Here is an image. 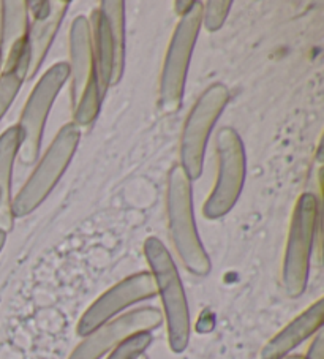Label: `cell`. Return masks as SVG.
<instances>
[{"instance_id": "obj_11", "label": "cell", "mask_w": 324, "mask_h": 359, "mask_svg": "<svg viewBox=\"0 0 324 359\" xmlns=\"http://www.w3.org/2000/svg\"><path fill=\"white\" fill-rule=\"evenodd\" d=\"M70 2L67 0H53V2H27L29 11L34 13L32 24L29 22L27 48L29 67L27 79H32L45 60L49 46L67 13Z\"/></svg>"}, {"instance_id": "obj_23", "label": "cell", "mask_w": 324, "mask_h": 359, "mask_svg": "<svg viewBox=\"0 0 324 359\" xmlns=\"http://www.w3.org/2000/svg\"><path fill=\"white\" fill-rule=\"evenodd\" d=\"M5 241H7V233H4L2 230H0V252H2V249H4Z\"/></svg>"}, {"instance_id": "obj_24", "label": "cell", "mask_w": 324, "mask_h": 359, "mask_svg": "<svg viewBox=\"0 0 324 359\" xmlns=\"http://www.w3.org/2000/svg\"><path fill=\"white\" fill-rule=\"evenodd\" d=\"M280 359H302V358H299V356H285V358H280Z\"/></svg>"}, {"instance_id": "obj_21", "label": "cell", "mask_w": 324, "mask_h": 359, "mask_svg": "<svg viewBox=\"0 0 324 359\" xmlns=\"http://www.w3.org/2000/svg\"><path fill=\"white\" fill-rule=\"evenodd\" d=\"M302 359H324V332L323 330L315 334L311 345Z\"/></svg>"}, {"instance_id": "obj_19", "label": "cell", "mask_w": 324, "mask_h": 359, "mask_svg": "<svg viewBox=\"0 0 324 359\" xmlns=\"http://www.w3.org/2000/svg\"><path fill=\"white\" fill-rule=\"evenodd\" d=\"M152 342L151 332L136 334V336L127 339L126 342L117 345L106 359H138L149 348Z\"/></svg>"}, {"instance_id": "obj_25", "label": "cell", "mask_w": 324, "mask_h": 359, "mask_svg": "<svg viewBox=\"0 0 324 359\" xmlns=\"http://www.w3.org/2000/svg\"><path fill=\"white\" fill-rule=\"evenodd\" d=\"M138 359H147V356H144V355H141Z\"/></svg>"}, {"instance_id": "obj_1", "label": "cell", "mask_w": 324, "mask_h": 359, "mask_svg": "<svg viewBox=\"0 0 324 359\" xmlns=\"http://www.w3.org/2000/svg\"><path fill=\"white\" fill-rule=\"evenodd\" d=\"M166 209L171 239L179 258L191 274L208 276L212 264L193 217L191 181L180 166H174L168 176Z\"/></svg>"}, {"instance_id": "obj_8", "label": "cell", "mask_w": 324, "mask_h": 359, "mask_svg": "<svg viewBox=\"0 0 324 359\" xmlns=\"http://www.w3.org/2000/svg\"><path fill=\"white\" fill-rule=\"evenodd\" d=\"M217 170L215 187L203 206L208 219H220L239 200L245 179V149L239 133L231 127L222 128L215 138Z\"/></svg>"}, {"instance_id": "obj_17", "label": "cell", "mask_w": 324, "mask_h": 359, "mask_svg": "<svg viewBox=\"0 0 324 359\" xmlns=\"http://www.w3.org/2000/svg\"><path fill=\"white\" fill-rule=\"evenodd\" d=\"M123 7L126 4L121 0H104L100 4V10L108 20L111 40L114 46V75L111 86L119 83L123 75V59H126V10Z\"/></svg>"}, {"instance_id": "obj_15", "label": "cell", "mask_w": 324, "mask_h": 359, "mask_svg": "<svg viewBox=\"0 0 324 359\" xmlns=\"http://www.w3.org/2000/svg\"><path fill=\"white\" fill-rule=\"evenodd\" d=\"M20 149V130L10 127L0 135V230L4 233L13 228L11 214V171Z\"/></svg>"}, {"instance_id": "obj_13", "label": "cell", "mask_w": 324, "mask_h": 359, "mask_svg": "<svg viewBox=\"0 0 324 359\" xmlns=\"http://www.w3.org/2000/svg\"><path fill=\"white\" fill-rule=\"evenodd\" d=\"M323 318L324 299L320 298L264 345V348L261 350V359H280L288 356L291 350H295L304 340L315 336L321 330Z\"/></svg>"}, {"instance_id": "obj_7", "label": "cell", "mask_w": 324, "mask_h": 359, "mask_svg": "<svg viewBox=\"0 0 324 359\" xmlns=\"http://www.w3.org/2000/svg\"><path fill=\"white\" fill-rule=\"evenodd\" d=\"M228 100L229 92L227 86L220 83L212 84L193 104L187 117L180 140V168L185 171L190 181L201 176L209 133L225 109Z\"/></svg>"}, {"instance_id": "obj_12", "label": "cell", "mask_w": 324, "mask_h": 359, "mask_svg": "<svg viewBox=\"0 0 324 359\" xmlns=\"http://www.w3.org/2000/svg\"><path fill=\"white\" fill-rule=\"evenodd\" d=\"M70 76H72V103L76 107L86 89L93 81L92 39L89 20L78 16L70 29Z\"/></svg>"}, {"instance_id": "obj_2", "label": "cell", "mask_w": 324, "mask_h": 359, "mask_svg": "<svg viewBox=\"0 0 324 359\" xmlns=\"http://www.w3.org/2000/svg\"><path fill=\"white\" fill-rule=\"evenodd\" d=\"M144 255L157 285V294L163 302L170 348L174 353H182L190 340V313L182 280L170 252L160 239L149 238L146 241Z\"/></svg>"}, {"instance_id": "obj_4", "label": "cell", "mask_w": 324, "mask_h": 359, "mask_svg": "<svg viewBox=\"0 0 324 359\" xmlns=\"http://www.w3.org/2000/svg\"><path fill=\"white\" fill-rule=\"evenodd\" d=\"M79 136V128L74 123H67L59 130L46 154L36 165L32 176L29 177L20 194L11 200L13 217L29 215L46 200L60 176L64 175L67 166L70 165L78 147Z\"/></svg>"}, {"instance_id": "obj_9", "label": "cell", "mask_w": 324, "mask_h": 359, "mask_svg": "<svg viewBox=\"0 0 324 359\" xmlns=\"http://www.w3.org/2000/svg\"><path fill=\"white\" fill-rule=\"evenodd\" d=\"M161 321H163V315L158 309L154 307H141L123 313L87 334L68 359H102L106 353L113 351L117 345L136 334L157 330Z\"/></svg>"}, {"instance_id": "obj_16", "label": "cell", "mask_w": 324, "mask_h": 359, "mask_svg": "<svg viewBox=\"0 0 324 359\" xmlns=\"http://www.w3.org/2000/svg\"><path fill=\"white\" fill-rule=\"evenodd\" d=\"M29 22L27 2L24 0L2 2V35H0L2 62L27 46Z\"/></svg>"}, {"instance_id": "obj_20", "label": "cell", "mask_w": 324, "mask_h": 359, "mask_svg": "<svg viewBox=\"0 0 324 359\" xmlns=\"http://www.w3.org/2000/svg\"><path fill=\"white\" fill-rule=\"evenodd\" d=\"M231 8V2L228 0H219V2H208L205 7L203 5V16L201 24L209 30V32H217L225 22L227 16Z\"/></svg>"}, {"instance_id": "obj_3", "label": "cell", "mask_w": 324, "mask_h": 359, "mask_svg": "<svg viewBox=\"0 0 324 359\" xmlns=\"http://www.w3.org/2000/svg\"><path fill=\"white\" fill-rule=\"evenodd\" d=\"M320 217L318 198L302 194L296 201L282 266V282L290 298H299L307 288L313 239Z\"/></svg>"}, {"instance_id": "obj_14", "label": "cell", "mask_w": 324, "mask_h": 359, "mask_svg": "<svg viewBox=\"0 0 324 359\" xmlns=\"http://www.w3.org/2000/svg\"><path fill=\"white\" fill-rule=\"evenodd\" d=\"M92 39V62H93V81L98 89L100 97H104L106 90L113 83L114 75V46L111 40L109 24L104 13L100 8L92 11L90 21Z\"/></svg>"}, {"instance_id": "obj_18", "label": "cell", "mask_w": 324, "mask_h": 359, "mask_svg": "<svg viewBox=\"0 0 324 359\" xmlns=\"http://www.w3.org/2000/svg\"><path fill=\"white\" fill-rule=\"evenodd\" d=\"M27 67L29 59H21L15 65L0 72V119L15 102L24 79L27 78Z\"/></svg>"}, {"instance_id": "obj_10", "label": "cell", "mask_w": 324, "mask_h": 359, "mask_svg": "<svg viewBox=\"0 0 324 359\" xmlns=\"http://www.w3.org/2000/svg\"><path fill=\"white\" fill-rule=\"evenodd\" d=\"M157 294V285L151 272H138L122 282L116 283L113 288L104 292L81 317L76 331L81 337L95 331L106 321L113 320L114 315L122 312L136 302L151 299Z\"/></svg>"}, {"instance_id": "obj_5", "label": "cell", "mask_w": 324, "mask_h": 359, "mask_svg": "<svg viewBox=\"0 0 324 359\" xmlns=\"http://www.w3.org/2000/svg\"><path fill=\"white\" fill-rule=\"evenodd\" d=\"M201 16L203 4L193 2L190 10L180 15L171 36L160 81V107L165 113H176L182 104L187 72L201 27Z\"/></svg>"}, {"instance_id": "obj_26", "label": "cell", "mask_w": 324, "mask_h": 359, "mask_svg": "<svg viewBox=\"0 0 324 359\" xmlns=\"http://www.w3.org/2000/svg\"><path fill=\"white\" fill-rule=\"evenodd\" d=\"M0 67H2V59H0Z\"/></svg>"}, {"instance_id": "obj_22", "label": "cell", "mask_w": 324, "mask_h": 359, "mask_svg": "<svg viewBox=\"0 0 324 359\" xmlns=\"http://www.w3.org/2000/svg\"><path fill=\"white\" fill-rule=\"evenodd\" d=\"M193 5V2H176V10L179 15H184L185 11H189L190 7Z\"/></svg>"}, {"instance_id": "obj_6", "label": "cell", "mask_w": 324, "mask_h": 359, "mask_svg": "<svg viewBox=\"0 0 324 359\" xmlns=\"http://www.w3.org/2000/svg\"><path fill=\"white\" fill-rule=\"evenodd\" d=\"M68 78H70L68 62H59L45 72V75L35 84L32 94L24 107L20 126H18V130H20L18 157L24 165H32L39 158L48 114Z\"/></svg>"}]
</instances>
